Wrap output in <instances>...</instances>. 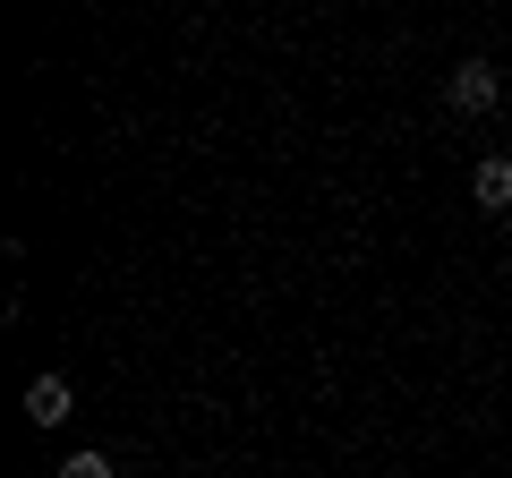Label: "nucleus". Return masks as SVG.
Wrapping results in <instances>:
<instances>
[{"label": "nucleus", "mask_w": 512, "mask_h": 478, "mask_svg": "<svg viewBox=\"0 0 512 478\" xmlns=\"http://www.w3.org/2000/svg\"><path fill=\"white\" fill-rule=\"evenodd\" d=\"M444 103H453L461 120H487V111L504 103V77H495V60H461V69L444 77Z\"/></svg>", "instance_id": "f257e3e1"}, {"label": "nucleus", "mask_w": 512, "mask_h": 478, "mask_svg": "<svg viewBox=\"0 0 512 478\" xmlns=\"http://www.w3.org/2000/svg\"><path fill=\"white\" fill-rule=\"evenodd\" d=\"M470 205L478 214H512V154H487L470 171Z\"/></svg>", "instance_id": "f03ea898"}, {"label": "nucleus", "mask_w": 512, "mask_h": 478, "mask_svg": "<svg viewBox=\"0 0 512 478\" xmlns=\"http://www.w3.org/2000/svg\"><path fill=\"white\" fill-rule=\"evenodd\" d=\"M69 376H35V385H26V419H35V427H60V419H69Z\"/></svg>", "instance_id": "7ed1b4c3"}, {"label": "nucleus", "mask_w": 512, "mask_h": 478, "mask_svg": "<svg viewBox=\"0 0 512 478\" xmlns=\"http://www.w3.org/2000/svg\"><path fill=\"white\" fill-rule=\"evenodd\" d=\"M60 478H120V470H111V453H69Z\"/></svg>", "instance_id": "20e7f679"}]
</instances>
